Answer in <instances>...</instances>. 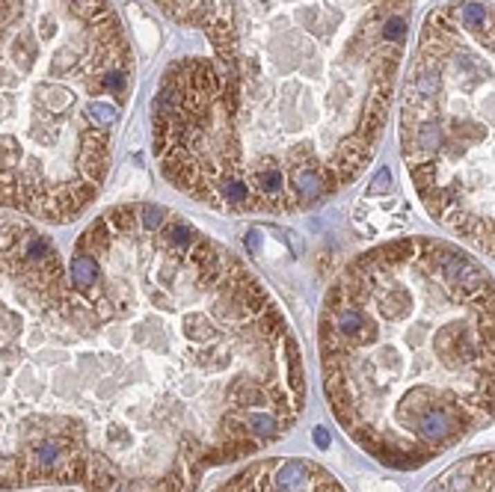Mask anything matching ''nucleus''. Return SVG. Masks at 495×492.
Returning a JSON list of instances; mask_svg holds the SVG:
<instances>
[{"label": "nucleus", "mask_w": 495, "mask_h": 492, "mask_svg": "<svg viewBox=\"0 0 495 492\" xmlns=\"http://www.w3.org/2000/svg\"><path fill=\"white\" fill-rule=\"evenodd\" d=\"M217 492H347L341 480L305 457L258 459Z\"/></svg>", "instance_id": "423d86ee"}, {"label": "nucleus", "mask_w": 495, "mask_h": 492, "mask_svg": "<svg viewBox=\"0 0 495 492\" xmlns=\"http://www.w3.org/2000/svg\"><path fill=\"white\" fill-rule=\"evenodd\" d=\"M66 273L87 492H199L279 442L305 410V365L276 294L170 205L107 208Z\"/></svg>", "instance_id": "f257e3e1"}, {"label": "nucleus", "mask_w": 495, "mask_h": 492, "mask_svg": "<svg viewBox=\"0 0 495 492\" xmlns=\"http://www.w3.org/2000/svg\"><path fill=\"white\" fill-rule=\"evenodd\" d=\"M318 356L347 439L415 472L492 424V273L433 235L368 246L326 288Z\"/></svg>", "instance_id": "7ed1b4c3"}, {"label": "nucleus", "mask_w": 495, "mask_h": 492, "mask_svg": "<svg viewBox=\"0 0 495 492\" xmlns=\"http://www.w3.org/2000/svg\"><path fill=\"white\" fill-rule=\"evenodd\" d=\"M152 3L161 6L166 15L178 21V24L202 33L210 21H217L226 12L228 0H152Z\"/></svg>", "instance_id": "0eeeda50"}, {"label": "nucleus", "mask_w": 495, "mask_h": 492, "mask_svg": "<svg viewBox=\"0 0 495 492\" xmlns=\"http://www.w3.org/2000/svg\"><path fill=\"white\" fill-rule=\"evenodd\" d=\"M78 315L48 232L0 214V489L83 486Z\"/></svg>", "instance_id": "20e7f679"}, {"label": "nucleus", "mask_w": 495, "mask_h": 492, "mask_svg": "<svg viewBox=\"0 0 495 492\" xmlns=\"http://www.w3.org/2000/svg\"><path fill=\"white\" fill-rule=\"evenodd\" d=\"M400 154L424 211L492 258V6L448 0L418 27L400 86Z\"/></svg>", "instance_id": "39448f33"}, {"label": "nucleus", "mask_w": 495, "mask_h": 492, "mask_svg": "<svg viewBox=\"0 0 495 492\" xmlns=\"http://www.w3.org/2000/svg\"><path fill=\"white\" fill-rule=\"evenodd\" d=\"M409 30L413 0H228L152 95L163 181L223 217L330 202L380 149Z\"/></svg>", "instance_id": "f03ea898"}]
</instances>
